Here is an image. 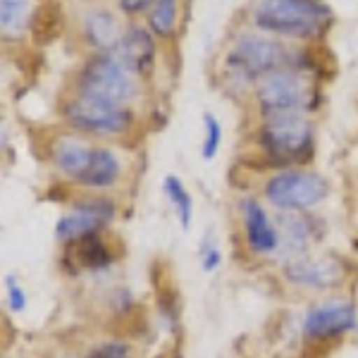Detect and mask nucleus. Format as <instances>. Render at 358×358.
I'll list each match as a JSON object with an SVG mask.
<instances>
[{
    "label": "nucleus",
    "instance_id": "obj_1",
    "mask_svg": "<svg viewBox=\"0 0 358 358\" xmlns=\"http://www.w3.org/2000/svg\"><path fill=\"white\" fill-rule=\"evenodd\" d=\"M251 20L261 31L313 41L330 31L334 15L320 0H253Z\"/></svg>",
    "mask_w": 358,
    "mask_h": 358
},
{
    "label": "nucleus",
    "instance_id": "obj_2",
    "mask_svg": "<svg viewBox=\"0 0 358 358\" xmlns=\"http://www.w3.org/2000/svg\"><path fill=\"white\" fill-rule=\"evenodd\" d=\"M77 91L79 98L86 101L124 108V103L136 96V84L131 72L115 57V53H98L79 72Z\"/></svg>",
    "mask_w": 358,
    "mask_h": 358
},
{
    "label": "nucleus",
    "instance_id": "obj_3",
    "mask_svg": "<svg viewBox=\"0 0 358 358\" xmlns=\"http://www.w3.org/2000/svg\"><path fill=\"white\" fill-rule=\"evenodd\" d=\"M261 146L275 165L306 163L315 151L313 127L299 113L270 115L261 129Z\"/></svg>",
    "mask_w": 358,
    "mask_h": 358
},
{
    "label": "nucleus",
    "instance_id": "obj_4",
    "mask_svg": "<svg viewBox=\"0 0 358 358\" xmlns=\"http://www.w3.org/2000/svg\"><path fill=\"white\" fill-rule=\"evenodd\" d=\"M289 60L292 55L275 38L261 36V34H244L229 48L224 67L236 82H253V79H263L275 69H282V65Z\"/></svg>",
    "mask_w": 358,
    "mask_h": 358
},
{
    "label": "nucleus",
    "instance_id": "obj_5",
    "mask_svg": "<svg viewBox=\"0 0 358 358\" xmlns=\"http://www.w3.org/2000/svg\"><path fill=\"white\" fill-rule=\"evenodd\" d=\"M256 101L261 106V110L270 117V115L299 113L303 108H313L315 96L306 86L296 69L282 67L265 74L263 79H258Z\"/></svg>",
    "mask_w": 358,
    "mask_h": 358
},
{
    "label": "nucleus",
    "instance_id": "obj_6",
    "mask_svg": "<svg viewBox=\"0 0 358 358\" xmlns=\"http://www.w3.org/2000/svg\"><path fill=\"white\" fill-rule=\"evenodd\" d=\"M330 192L327 182L315 172L287 170L280 172L265 184V196L280 210H303V208L317 206Z\"/></svg>",
    "mask_w": 358,
    "mask_h": 358
},
{
    "label": "nucleus",
    "instance_id": "obj_7",
    "mask_svg": "<svg viewBox=\"0 0 358 358\" xmlns=\"http://www.w3.org/2000/svg\"><path fill=\"white\" fill-rule=\"evenodd\" d=\"M67 122L86 134L113 136L122 134L131 122V113L120 106H106V103L86 101V98H74L65 106Z\"/></svg>",
    "mask_w": 358,
    "mask_h": 358
},
{
    "label": "nucleus",
    "instance_id": "obj_8",
    "mask_svg": "<svg viewBox=\"0 0 358 358\" xmlns=\"http://www.w3.org/2000/svg\"><path fill=\"white\" fill-rule=\"evenodd\" d=\"M115 217V206L110 201H84L74 203L67 215L57 220L55 234L60 241H79L96 234Z\"/></svg>",
    "mask_w": 358,
    "mask_h": 358
},
{
    "label": "nucleus",
    "instance_id": "obj_9",
    "mask_svg": "<svg viewBox=\"0 0 358 358\" xmlns=\"http://www.w3.org/2000/svg\"><path fill=\"white\" fill-rule=\"evenodd\" d=\"M356 327V313L344 301H327L308 310L303 317V334L308 339H330Z\"/></svg>",
    "mask_w": 358,
    "mask_h": 358
},
{
    "label": "nucleus",
    "instance_id": "obj_10",
    "mask_svg": "<svg viewBox=\"0 0 358 358\" xmlns=\"http://www.w3.org/2000/svg\"><path fill=\"white\" fill-rule=\"evenodd\" d=\"M113 53L131 74H148L155 62L153 34L138 24L127 27L122 31V36H120L117 48H115Z\"/></svg>",
    "mask_w": 358,
    "mask_h": 358
},
{
    "label": "nucleus",
    "instance_id": "obj_11",
    "mask_svg": "<svg viewBox=\"0 0 358 358\" xmlns=\"http://www.w3.org/2000/svg\"><path fill=\"white\" fill-rule=\"evenodd\" d=\"M94 146H89L86 141L77 136H60L55 138V143L50 146V158H53L55 167L65 175L82 179L89 170L91 160H94Z\"/></svg>",
    "mask_w": 358,
    "mask_h": 358
},
{
    "label": "nucleus",
    "instance_id": "obj_12",
    "mask_svg": "<svg viewBox=\"0 0 358 358\" xmlns=\"http://www.w3.org/2000/svg\"><path fill=\"white\" fill-rule=\"evenodd\" d=\"M342 265L332 258H322V261H292L287 265V277L296 285L308 287H332L342 280Z\"/></svg>",
    "mask_w": 358,
    "mask_h": 358
},
{
    "label": "nucleus",
    "instance_id": "obj_13",
    "mask_svg": "<svg viewBox=\"0 0 358 358\" xmlns=\"http://www.w3.org/2000/svg\"><path fill=\"white\" fill-rule=\"evenodd\" d=\"M241 210H244V224H246L248 244H251L253 251H258V253L275 251L277 244H280V234L275 232L268 213H265L263 208L258 206L256 201H251V199L244 201Z\"/></svg>",
    "mask_w": 358,
    "mask_h": 358
},
{
    "label": "nucleus",
    "instance_id": "obj_14",
    "mask_svg": "<svg viewBox=\"0 0 358 358\" xmlns=\"http://www.w3.org/2000/svg\"><path fill=\"white\" fill-rule=\"evenodd\" d=\"M62 29H65V13L57 0H45L31 13L29 22V34H31L36 45H50L60 38Z\"/></svg>",
    "mask_w": 358,
    "mask_h": 358
},
{
    "label": "nucleus",
    "instance_id": "obj_15",
    "mask_svg": "<svg viewBox=\"0 0 358 358\" xmlns=\"http://www.w3.org/2000/svg\"><path fill=\"white\" fill-rule=\"evenodd\" d=\"M120 36L122 31L117 27V20L108 10H91L84 17V38L101 53H113L120 43Z\"/></svg>",
    "mask_w": 358,
    "mask_h": 358
},
{
    "label": "nucleus",
    "instance_id": "obj_16",
    "mask_svg": "<svg viewBox=\"0 0 358 358\" xmlns=\"http://www.w3.org/2000/svg\"><path fill=\"white\" fill-rule=\"evenodd\" d=\"M120 177V160L110 148H96L94 151V160H91L89 170L86 175L79 179L86 187H94V189H103V187H110V184L117 182Z\"/></svg>",
    "mask_w": 358,
    "mask_h": 358
},
{
    "label": "nucleus",
    "instance_id": "obj_17",
    "mask_svg": "<svg viewBox=\"0 0 358 358\" xmlns=\"http://www.w3.org/2000/svg\"><path fill=\"white\" fill-rule=\"evenodd\" d=\"M29 0H0V27L5 36H20L31 22Z\"/></svg>",
    "mask_w": 358,
    "mask_h": 358
},
{
    "label": "nucleus",
    "instance_id": "obj_18",
    "mask_svg": "<svg viewBox=\"0 0 358 358\" xmlns=\"http://www.w3.org/2000/svg\"><path fill=\"white\" fill-rule=\"evenodd\" d=\"M179 20V3L177 0H153L148 10V27L155 36H172Z\"/></svg>",
    "mask_w": 358,
    "mask_h": 358
},
{
    "label": "nucleus",
    "instance_id": "obj_19",
    "mask_svg": "<svg viewBox=\"0 0 358 358\" xmlns=\"http://www.w3.org/2000/svg\"><path fill=\"white\" fill-rule=\"evenodd\" d=\"M163 189L167 194V199L172 201V206H175L177 210V217H179V224H182L184 229H189V224H192V215H194V201L189 192L184 189V184L179 182L177 177H165L163 182Z\"/></svg>",
    "mask_w": 358,
    "mask_h": 358
},
{
    "label": "nucleus",
    "instance_id": "obj_20",
    "mask_svg": "<svg viewBox=\"0 0 358 358\" xmlns=\"http://www.w3.org/2000/svg\"><path fill=\"white\" fill-rule=\"evenodd\" d=\"M82 241V246H79V256H82V263L84 268H106V265H110V253H108L106 244H103L101 239H96L94 234L86 236V239H79Z\"/></svg>",
    "mask_w": 358,
    "mask_h": 358
},
{
    "label": "nucleus",
    "instance_id": "obj_21",
    "mask_svg": "<svg viewBox=\"0 0 358 358\" xmlns=\"http://www.w3.org/2000/svg\"><path fill=\"white\" fill-rule=\"evenodd\" d=\"M203 122H206V138H203V151L201 153H203L206 160H210V158H215L217 148H220V143H222V124H220V120L213 117L210 113H206Z\"/></svg>",
    "mask_w": 358,
    "mask_h": 358
},
{
    "label": "nucleus",
    "instance_id": "obj_22",
    "mask_svg": "<svg viewBox=\"0 0 358 358\" xmlns=\"http://www.w3.org/2000/svg\"><path fill=\"white\" fill-rule=\"evenodd\" d=\"M5 289H8V306H10V310L20 313V310L24 308V303H27L24 289H22L20 282H17L15 277H8V280H5Z\"/></svg>",
    "mask_w": 358,
    "mask_h": 358
},
{
    "label": "nucleus",
    "instance_id": "obj_23",
    "mask_svg": "<svg viewBox=\"0 0 358 358\" xmlns=\"http://www.w3.org/2000/svg\"><path fill=\"white\" fill-rule=\"evenodd\" d=\"M86 358H129V349L120 342H108V344L96 346Z\"/></svg>",
    "mask_w": 358,
    "mask_h": 358
},
{
    "label": "nucleus",
    "instance_id": "obj_24",
    "mask_svg": "<svg viewBox=\"0 0 358 358\" xmlns=\"http://www.w3.org/2000/svg\"><path fill=\"white\" fill-rule=\"evenodd\" d=\"M222 261V253H220V248H215L210 244V241H206L203 246H201V263H203V270H215L217 265H220Z\"/></svg>",
    "mask_w": 358,
    "mask_h": 358
},
{
    "label": "nucleus",
    "instance_id": "obj_25",
    "mask_svg": "<svg viewBox=\"0 0 358 358\" xmlns=\"http://www.w3.org/2000/svg\"><path fill=\"white\" fill-rule=\"evenodd\" d=\"M117 5L124 15H138V13L151 10L153 0H117Z\"/></svg>",
    "mask_w": 358,
    "mask_h": 358
}]
</instances>
